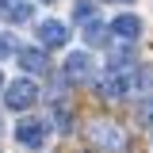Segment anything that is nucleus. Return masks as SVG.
Returning <instances> with one entry per match:
<instances>
[{"mask_svg":"<svg viewBox=\"0 0 153 153\" xmlns=\"http://www.w3.org/2000/svg\"><path fill=\"white\" fill-rule=\"evenodd\" d=\"M35 100H38V84L31 80V76H23V80H12V84L4 88V103H8L12 111H27Z\"/></svg>","mask_w":153,"mask_h":153,"instance_id":"nucleus-1","label":"nucleus"},{"mask_svg":"<svg viewBox=\"0 0 153 153\" xmlns=\"http://www.w3.org/2000/svg\"><path fill=\"white\" fill-rule=\"evenodd\" d=\"M16 138H19V146H31V149H38L42 142H46V126L38 123V119H23L16 126Z\"/></svg>","mask_w":153,"mask_h":153,"instance_id":"nucleus-2","label":"nucleus"},{"mask_svg":"<svg viewBox=\"0 0 153 153\" xmlns=\"http://www.w3.org/2000/svg\"><path fill=\"white\" fill-rule=\"evenodd\" d=\"M38 38H42V46H65L69 42V27L61 19H46V23H38Z\"/></svg>","mask_w":153,"mask_h":153,"instance_id":"nucleus-3","label":"nucleus"},{"mask_svg":"<svg viewBox=\"0 0 153 153\" xmlns=\"http://www.w3.org/2000/svg\"><path fill=\"white\" fill-rule=\"evenodd\" d=\"M65 76H69L73 84L88 80V76H92V61H88V54H69V61H65Z\"/></svg>","mask_w":153,"mask_h":153,"instance_id":"nucleus-4","label":"nucleus"},{"mask_svg":"<svg viewBox=\"0 0 153 153\" xmlns=\"http://www.w3.org/2000/svg\"><path fill=\"white\" fill-rule=\"evenodd\" d=\"M92 138H96L107 153H119V149H123V130H115V126H107V123H100V126L92 130Z\"/></svg>","mask_w":153,"mask_h":153,"instance_id":"nucleus-5","label":"nucleus"},{"mask_svg":"<svg viewBox=\"0 0 153 153\" xmlns=\"http://www.w3.org/2000/svg\"><path fill=\"white\" fill-rule=\"evenodd\" d=\"M111 35H119V38H126V42H134V38L142 35V19L138 16H119L111 23Z\"/></svg>","mask_w":153,"mask_h":153,"instance_id":"nucleus-6","label":"nucleus"},{"mask_svg":"<svg viewBox=\"0 0 153 153\" xmlns=\"http://www.w3.org/2000/svg\"><path fill=\"white\" fill-rule=\"evenodd\" d=\"M19 65H23L27 73H46V50H38V46L19 50Z\"/></svg>","mask_w":153,"mask_h":153,"instance_id":"nucleus-7","label":"nucleus"},{"mask_svg":"<svg viewBox=\"0 0 153 153\" xmlns=\"http://www.w3.org/2000/svg\"><path fill=\"white\" fill-rule=\"evenodd\" d=\"M0 12H4V16H8V19H12V23H27V19H31V12H35V8H31V4H23V0H8V4H4Z\"/></svg>","mask_w":153,"mask_h":153,"instance_id":"nucleus-8","label":"nucleus"},{"mask_svg":"<svg viewBox=\"0 0 153 153\" xmlns=\"http://www.w3.org/2000/svg\"><path fill=\"white\" fill-rule=\"evenodd\" d=\"M126 88H130V84L123 80V73H115L111 80H100V92L107 96V100H119V96H126Z\"/></svg>","mask_w":153,"mask_h":153,"instance_id":"nucleus-9","label":"nucleus"},{"mask_svg":"<svg viewBox=\"0 0 153 153\" xmlns=\"http://www.w3.org/2000/svg\"><path fill=\"white\" fill-rule=\"evenodd\" d=\"M107 31H103V23H88V27H84V42H88V46H103V42H107Z\"/></svg>","mask_w":153,"mask_h":153,"instance_id":"nucleus-10","label":"nucleus"},{"mask_svg":"<svg viewBox=\"0 0 153 153\" xmlns=\"http://www.w3.org/2000/svg\"><path fill=\"white\" fill-rule=\"evenodd\" d=\"M12 50H16V42H12V35H0V61H4V57L12 54Z\"/></svg>","mask_w":153,"mask_h":153,"instance_id":"nucleus-11","label":"nucleus"},{"mask_svg":"<svg viewBox=\"0 0 153 153\" xmlns=\"http://www.w3.org/2000/svg\"><path fill=\"white\" fill-rule=\"evenodd\" d=\"M76 19H88V12H92V0H76Z\"/></svg>","mask_w":153,"mask_h":153,"instance_id":"nucleus-12","label":"nucleus"},{"mask_svg":"<svg viewBox=\"0 0 153 153\" xmlns=\"http://www.w3.org/2000/svg\"><path fill=\"white\" fill-rule=\"evenodd\" d=\"M142 119H146V123H153V100L146 103V107H142Z\"/></svg>","mask_w":153,"mask_h":153,"instance_id":"nucleus-13","label":"nucleus"},{"mask_svg":"<svg viewBox=\"0 0 153 153\" xmlns=\"http://www.w3.org/2000/svg\"><path fill=\"white\" fill-rule=\"evenodd\" d=\"M4 4H8V0H0V8H4Z\"/></svg>","mask_w":153,"mask_h":153,"instance_id":"nucleus-14","label":"nucleus"},{"mask_svg":"<svg viewBox=\"0 0 153 153\" xmlns=\"http://www.w3.org/2000/svg\"><path fill=\"white\" fill-rule=\"evenodd\" d=\"M0 84H4V73H0Z\"/></svg>","mask_w":153,"mask_h":153,"instance_id":"nucleus-15","label":"nucleus"},{"mask_svg":"<svg viewBox=\"0 0 153 153\" xmlns=\"http://www.w3.org/2000/svg\"><path fill=\"white\" fill-rule=\"evenodd\" d=\"M0 130H4V126H0Z\"/></svg>","mask_w":153,"mask_h":153,"instance_id":"nucleus-16","label":"nucleus"},{"mask_svg":"<svg viewBox=\"0 0 153 153\" xmlns=\"http://www.w3.org/2000/svg\"><path fill=\"white\" fill-rule=\"evenodd\" d=\"M46 4H50V0H46Z\"/></svg>","mask_w":153,"mask_h":153,"instance_id":"nucleus-17","label":"nucleus"},{"mask_svg":"<svg viewBox=\"0 0 153 153\" xmlns=\"http://www.w3.org/2000/svg\"><path fill=\"white\" fill-rule=\"evenodd\" d=\"M126 4H130V0H126Z\"/></svg>","mask_w":153,"mask_h":153,"instance_id":"nucleus-18","label":"nucleus"}]
</instances>
